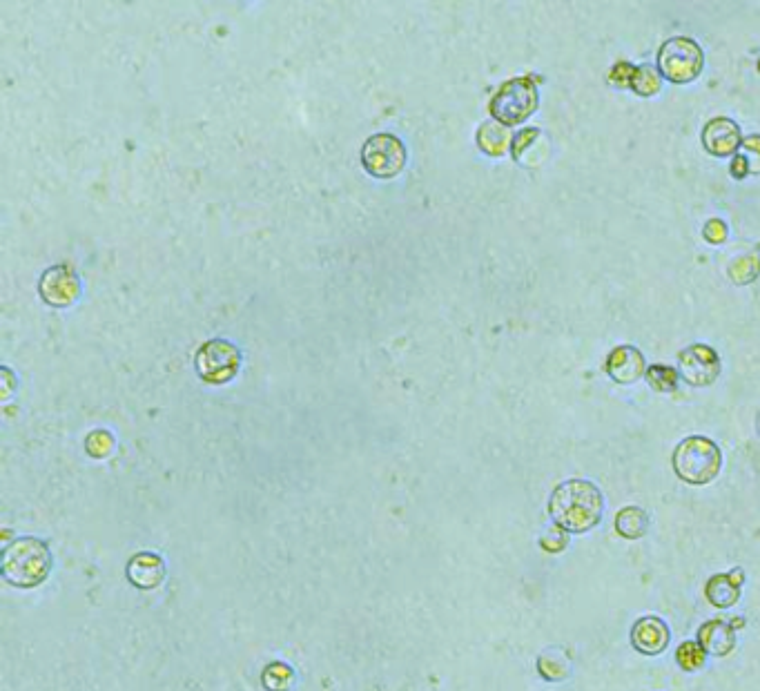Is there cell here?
Wrapping results in <instances>:
<instances>
[{"instance_id": "1", "label": "cell", "mask_w": 760, "mask_h": 691, "mask_svg": "<svg viewBox=\"0 0 760 691\" xmlns=\"http://www.w3.org/2000/svg\"><path fill=\"white\" fill-rule=\"evenodd\" d=\"M604 495L589 480L573 478L558 484L549 498V513L553 524L567 533H589L602 520Z\"/></svg>"}, {"instance_id": "2", "label": "cell", "mask_w": 760, "mask_h": 691, "mask_svg": "<svg viewBox=\"0 0 760 691\" xmlns=\"http://www.w3.org/2000/svg\"><path fill=\"white\" fill-rule=\"evenodd\" d=\"M52 553L38 538H18L3 551V578L9 585L32 589L50 576Z\"/></svg>"}, {"instance_id": "3", "label": "cell", "mask_w": 760, "mask_h": 691, "mask_svg": "<svg viewBox=\"0 0 760 691\" xmlns=\"http://www.w3.org/2000/svg\"><path fill=\"white\" fill-rule=\"evenodd\" d=\"M671 466L682 482L705 486L714 482L723 471V451L709 437L691 435L676 446L674 455H671Z\"/></svg>"}, {"instance_id": "4", "label": "cell", "mask_w": 760, "mask_h": 691, "mask_svg": "<svg viewBox=\"0 0 760 691\" xmlns=\"http://www.w3.org/2000/svg\"><path fill=\"white\" fill-rule=\"evenodd\" d=\"M538 81V76H515V79L504 81L489 103L493 121H498L504 128H513V125L531 119L540 105Z\"/></svg>"}, {"instance_id": "5", "label": "cell", "mask_w": 760, "mask_h": 691, "mask_svg": "<svg viewBox=\"0 0 760 691\" xmlns=\"http://www.w3.org/2000/svg\"><path fill=\"white\" fill-rule=\"evenodd\" d=\"M656 67L662 79L669 83H694L705 67V52L694 38L674 36L660 45Z\"/></svg>"}, {"instance_id": "6", "label": "cell", "mask_w": 760, "mask_h": 691, "mask_svg": "<svg viewBox=\"0 0 760 691\" xmlns=\"http://www.w3.org/2000/svg\"><path fill=\"white\" fill-rule=\"evenodd\" d=\"M362 165L375 179H393L404 170L408 152L404 141L391 132H379L368 136L362 145Z\"/></svg>"}, {"instance_id": "7", "label": "cell", "mask_w": 760, "mask_h": 691, "mask_svg": "<svg viewBox=\"0 0 760 691\" xmlns=\"http://www.w3.org/2000/svg\"><path fill=\"white\" fill-rule=\"evenodd\" d=\"M241 353L226 339H210L197 350L194 368L197 375L208 384H226L239 373Z\"/></svg>"}, {"instance_id": "8", "label": "cell", "mask_w": 760, "mask_h": 691, "mask_svg": "<svg viewBox=\"0 0 760 691\" xmlns=\"http://www.w3.org/2000/svg\"><path fill=\"white\" fill-rule=\"evenodd\" d=\"M723 371L720 355L711 346L691 344L678 355V373L689 386L707 388L716 382Z\"/></svg>"}, {"instance_id": "9", "label": "cell", "mask_w": 760, "mask_h": 691, "mask_svg": "<svg viewBox=\"0 0 760 691\" xmlns=\"http://www.w3.org/2000/svg\"><path fill=\"white\" fill-rule=\"evenodd\" d=\"M743 139L745 136L740 132V125L727 119V116H716V119L707 121L703 128V148L716 159L736 157Z\"/></svg>"}, {"instance_id": "10", "label": "cell", "mask_w": 760, "mask_h": 691, "mask_svg": "<svg viewBox=\"0 0 760 691\" xmlns=\"http://www.w3.org/2000/svg\"><path fill=\"white\" fill-rule=\"evenodd\" d=\"M745 627L743 618H732V622L714 618L705 622L698 629V642L700 647L707 651V656L725 658L736 649V629Z\"/></svg>"}, {"instance_id": "11", "label": "cell", "mask_w": 760, "mask_h": 691, "mask_svg": "<svg viewBox=\"0 0 760 691\" xmlns=\"http://www.w3.org/2000/svg\"><path fill=\"white\" fill-rule=\"evenodd\" d=\"M671 629L658 616H642L631 627V645L642 656H658L669 647Z\"/></svg>"}, {"instance_id": "12", "label": "cell", "mask_w": 760, "mask_h": 691, "mask_svg": "<svg viewBox=\"0 0 760 691\" xmlns=\"http://www.w3.org/2000/svg\"><path fill=\"white\" fill-rule=\"evenodd\" d=\"M604 371L616 384H633L647 373L645 355L636 346H618L609 353L607 362H604Z\"/></svg>"}, {"instance_id": "13", "label": "cell", "mask_w": 760, "mask_h": 691, "mask_svg": "<svg viewBox=\"0 0 760 691\" xmlns=\"http://www.w3.org/2000/svg\"><path fill=\"white\" fill-rule=\"evenodd\" d=\"M745 571L736 567L732 573H716L711 576L705 585V596L716 609H729L734 607L743 593Z\"/></svg>"}, {"instance_id": "14", "label": "cell", "mask_w": 760, "mask_h": 691, "mask_svg": "<svg viewBox=\"0 0 760 691\" xmlns=\"http://www.w3.org/2000/svg\"><path fill=\"white\" fill-rule=\"evenodd\" d=\"M47 277H52L56 281L54 284H45V281H41V288H50L47 293H41L43 299L47 301V304L52 306H67L72 304V301L79 297L81 293V284H79V277H76V272L70 270L67 266H56V268H50L45 272Z\"/></svg>"}, {"instance_id": "15", "label": "cell", "mask_w": 760, "mask_h": 691, "mask_svg": "<svg viewBox=\"0 0 760 691\" xmlns=\"http://www.w3.org/2000/svg\"><path fill=\"white\" fill-rule=\"evenodd\" d=\"M128 578L136 589H157L165 578V564L154 553H136L128 564Z\"/></svg>"}, {"instance_id": "16", "label": "cell", "mask_w": 760, "mask_h": 691, "mask_svg": "<svg viewBox=\"0 0 760 691\" xmlns=\"http://www.w3.org/2000/svg\"><path fill=\"white\" fill-rule=\"evenodd\" d=\"M729 174L736 181H743L747 177H758L760 174V134L745 136L740 143V150L736 157L729 163Z\"/></svg>"}, {"instance_id": "17", "label": "cell", "mask_w": 760, "mask_h": 691, "mask_svg": "<svg viewBox=\"0 0 760 691\" xmlns=\"http://www.w3.org/2000/svg\"><path fill=\"white\" fill-rule=\"evenodd\" d=\"M616 533L625 540H640L649 531V513L640 506H625L616 513Z\"/></svg>"}, {"instance_id": "18", "label": "cell", "mask_w": 760, "mask_h": 691, "mask_svg": "<svg viewBox=\"0 0 760 691\" xmlns=\"http://www.w3.org/2000/svg\"><path fill=\"white\" fill-rule=\"evenodd\" d=\"M511 143L513 136L498 121H486L482 128L477 130V145H480V150L489 154V157H504V154L509 152Z\"/></svg>"}, {"instance_id": "19", "label": "cell", "mask_w": 760, "mask_h": 691, "mask_svg": "<svg viewBox=\"0 0 760 691\" xmlns=\"http://www.w3.org/2000/svg\"><path fill=\"white\" fill-rule=\"evenodd\" d=\"M573 671V663L569 654L560 647H551L547 651H542V656L538 658V674L549 680V683H562L567 680Z\"/></svg>"}, {"instance_id": "20", "label": "cell", "mask_w": 760, "mask_h": 691, "mask_svg": "<svg viewBox=\"0 0 760 691\" xmlns=\"http://www.w3.org/2000/svg\"><path fill=\"white\" fill-rule=\"evenodd\" d=\"M727 275L734 281L736 286H749L760 277V255H743L732 259V264L727 266Z\"/></svg>"}, {"instance_id": "21", "label": "cell", "mask_w": 760, "mask_h": 691, "mask_svg": "<svg viewBox=\"0 0 760 691\" xmlns=\"http://www.w3.org/2000/svg\"><path fill=\"white\" fill-rule=\"evenodd\" d=\"M629 90H633L638 96H656L662 90V76L656 67L636 65Z\"/></svg>"}, {"instance_id": "22", "label": "cell", "mask_w": 760, "mask_h": 691, "mask_svg": "<svg viewBox=\"0 0 760 691\" xmlns=\"http://www.w3.org/2000/svg\"><path fill=\"white\" fill-rule=\"evenodd\" d=\"M647 384L658 393H676L680 373L665 364H651L645 373Z\"/></svg>"}, {"instance_id": "23", "label": "cell", "mask_w": 760, "mask_h": 691, "mask_svg": "<svg viewBox=\"0 0 760 691\" xmlns=\"http://www.w3.org/2000/svg\"><path fill=\"white\" fill-rule=\"evenodd\" d=\"M705 660H707V651L700 647V642L696 640H687L682 642V645L676 649V663L682 671H698L705 667Z\"/></svg>"}, {"instance_id": "24", "label": "cell", "mask_w": 760, "mask_h": 691, "mask_svg": "<svg viewBox=\"0 0 760 691\" xmlns=\"http://www.w3.org/2000/svg\"><path fill=\"white\" fill-rule=\"evenodd\" d=\"M261 683L268 691H288L295 683V674L284 663H272L261 676Z\"/></svg>"}, {"instance_id": "25", "label": "cell", "mask_w": 760, "mask_h": 691, "mask_svg": "<svg viewBox=\"0 0 760 691\" xmlns=\"http://www.w3.org/2000/svg\"><path fill=\"white\" fill-rule=\"evenodd\" d=\"M540 547L549 553H562L569 547V533L558 527V524H553V527L544 531L540 538Z\"/></svg>"}, {"instance_id": "26", "label": "cell", "mask_w": 760, "mask_h": 691, "mask_svg": "<svg viewBox=\"0 0 760 691\" xmlns=\"http://www.w3.org/2000/svg\"><path fill=\"white\" fill-rule=\"evenodd\" d=\"M542 136V132L538 128H526V130H520L518 134L513 136V143H511V154L515 161H522L524 157V150H529L531 145L538 141Z\"/></svg>"}, {"instance_id": "27", "label": "cell", "mask_w": 760, "mask_h": 691, "mask_svg": "<svg viewBox=\"0 0 760 691\" xmlns=\"http://www.w3.org/2000/svg\"><path fill=\"white\" fill-rule=\"evenodd\" d=\"M727 235H729V228H727V223L723 219H709L705 223L703 237H705V241L714 243V246H718V243H723L727 239Z\"/></svg>"}, {"instance_id": "28", "label": "cell", "mask_w": 760, "mask_h": 691, "mask_svg": "<svg viewBox=\"0 0 760 691\" xmlns=\"http://www.w3.org/2000/svg\"><path fill=\"white\" fill-rule=\"evenodd\" d=\"M633 72H636V65H631V63H616V65L611 67V72H609V81L613 85H618V87H629L631 79H633Z\"/></svg>"}, {"instance_id": "29", "label": "cell", "mask_w": 760, "mask_h": 691, "mask_svg": "<svg viewBox=\"0 0 760 691\" xmlns=\"http://www.w3.org/2000/svg\"><path fill=\"white\" fill-rule=\"evenodd\" d=\"M756 431H758V437H760V411H758V417H756Z\"/></svg>"}, {"instance_id": "30", "label": "cell", "mask_w": 760, "mask_h": 691, "mask_svg": "<svg viewBox=\"0 0 760 691\" xmlns=\"http://www.w3.org/2000/svg\"><path fill=\"white\" fill-rule=\"evenodd\" d=\"M756 67H758V72H760V58H758V63H756Z\"/></svg>"}]
</instances>
